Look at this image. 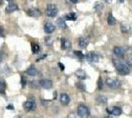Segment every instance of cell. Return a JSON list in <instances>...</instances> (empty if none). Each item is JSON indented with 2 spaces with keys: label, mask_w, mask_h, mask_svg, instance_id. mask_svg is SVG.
<instances>
[{
  "label": "cell",
  "mask_w": 132,
  "mask_h": 118,
  "mask_svg": "<svg viewBox=\"0 0 132 118\" xmlns=\"http://www.w3.org/2000/svg\"><path fill=\"white\" fill-rule=\"evenodd\" d=\"M116 69H117V71L121 74V75H127V74H129L130 72V67H129V65L127 64V63H124V62H118V63H116Z\"/></svg>",
  "instance_id": "obj_1"
},
{
  "label": "cell",
  "mask_w": 132,
  "mask_h": 118,
  "mask_svg": "<svg viewBox=\"0 0 132 118\" xmlns=\"http://www.w3.org/2000/svg\"><path fill=\"white\" fill-rule=\"evenodd\" d=\"M105 84L108 87H110V89H117V88H119L120 87V81L119 80H117V79H113V78H109L106 80V82H105Z\"/></svg>",
  "instance_id": "obj_2"
},
{
  "label": "cell",
  "mask_w": 132,
  "mask_h": 118,
  "mask_svg": "<svg viewBox=\"0 0 132 118\" xmlns=\"http://www.w3.org/2000/svg\"><path fill=\"white\" fill-rule=\"evenodd\" d=\"M57 7L54 4H48L46 7V15L48 17H55L57 15Z\"/></svg>",
  "instance_id": "obj_3"
},
{
  "label": "cell",
  "mask_w": 132,
  "mask_h": 118,
  "mask_svg": "<svg viewBox=\"0 0 132 118\" xmlns=\"http://www.w3.org/2000/svg\"><path fill=\"white\" fill-rule=\"evenodd\" d=\"M78 115L80 116V117H87L89 115V113H90V111H89V108L86 105H84V104H81V105H79L78 106Z\"/></svg>",
  "instance_id": "obj_4"
},
{
  "label": "cell",
  "mask_w": 132,
  "mask_h": 118,
  "mask_svg": "<svg viewBox=\"0 0 132 118\" xmlns=\"http://www.w3.org/2000/svg\"><path fill=\"white\" fill-rule=\"evenodd\" d=\"M39 85L44 89H50L52 88V81H50L48 79H43L39 82Z\"/></svg>",
  "instance_id": "obj_5"
},
{
  "label": "cell",
  "mask_w": 132,
  "mask_h": 118,
  "mask_svg": "<svg viewBox=\"0 0 132 118\" xmlns=\"http://www.w3.org/2000/svg\"><path fill=\"white\" fill-rule=\"evenodd\" d=\"M24 108L27 110V111H31V110H34L36 108V103L35 101H28L24 103Z\"/></svg>",
  "instance_id": "obj_6"
},
{
  "label": "cell",
  "mask_w": 132,
  "mask_h": 118,
  "mask_svg": "<svg viewBox=\"0 0 132 118\" xmlns=\"http://www.w3.org/2000/svg\"><path fill=\"white\" fill-rule=\"evenodd\" d=\"M44 30L46 34H51V33H53V32H54L55 26L53 25V24H51V23H46V24L44 25Z\"/></svg>",
  "instance_id": "obj_7"
},
{
  "label": "cell",
  "mask_w": 132,
  "mask_h": 118,
  "mask_svg": "<svg viewBox=\"0 0 132 118\" xmlns=\"http://www.w3.org/2000/svg\"><path fill=\"white\" fill-rule=\"evenodd\" d=\"M59 101L63 105H67L69 102H70V96H68L67 94H61L60 97H59Z\"/></svg>",
  "instance_id": "obj_8"
},
{
  "label": "cell",
  "mask_w": 132,
  "mask_h": 118,
  "mask_svg": "<svg viewBox=\"0 0 132 118\" xmlns=\"http://www.w3.org/2000/svg\"><path fill=\"white\" fill-rule=\"evenodd\" d=\"M86 57L89 62H97L99 60V55H97L95 52H90L86 55Z\"/></svg>",
  "instance_id": "obj_9"
},
{
  "label": "cell",
  "mask_w": 132,
  "mask_h": 118,
  "mask_svg": "<svg viewBox=\"0 0 132 118\" xmlns=\"http://www.w3.org/2000/svg\"><path fill=\"white\" fill-rule=\"evenodd\" d=\"M18 5H17L16 3H14V2H10L9 4H8V6L6 7V12L7 13H12V12L16 11V10H18Z\"/></svg>",
  "instance_id": "obj_10"
},
{
  "label": "cell",
  "mask_w": 132,
  "mask_h": 118,
  "mask_svg": "<svg viewBox=\"0 0 132 118\" xmlns=\"http://www.w3.org/2000/svg\"><path fill=\"white\" fill-rule=\"evenodd\" d=\"M88 43H89V39L87 38H80L79 40H78V45L81 47V48H85V47H87L88 46Z\"/></svg>",
  "instance_id": "obj_11"
},
{
  "label": "cell",
  "mask_w": 132,
  "mask_h": 118,
  "mask_svg": "<svg viewBox=\"0 0 132 118\" xmlns=\"http://www.w3.org/2000/svg\"><path fill=\"white\" fill-rule=\"evenodd\" d=\"M28 15L32 16V17H39L42 15V13L39 9H36V8H32V9H29L28 10Z\"/></svg>",
  "instance_id": "obj_12"
},
{
  "label": "cell",
  "mask_w": 132,
  "mask_h": 118,
  "mask_svg": "<svg viewBox=\"0 0 132 118\" xmlns=\"http://www.w3.org/2000/svg\"><path fill=\"white\" fill-rule=\"evenodd\" d=\"M113 53L116 54V56L122 57L123 54H124V49H123L122 47H120V46H116V47L113 48Z\"/></svg>",
  "instance_id": "obj_13"
},
{
  "label": "cell",
  "mask_w": 132,
  "mask_h": 118,
  "mask_svg": "<svg viewBox=\"0 0 132 118\" xmlns=\"http://www.w3.org/2000/svg\"><path fill=\"white\" fill-rule=\"evenodd\" d=\"M26 73H27L28 75H30V76H37V75H38V70L36 69L35 66H31V67H29L27 69Z\"/></svg>",
  "instance_id": "obj_14"
},
{
  "label": "cell",
  "mask_w": 132,
  "mask_h": 118,
  "mask_svg": "<svg viewBox=\"0 0 132 118\" xmlns=\"http://www.w3.org/2000/svg\"><path fill=\"white\" fill-rule=\"evenodd\" d=\"M61 47L63 48V49H67V48H70V46H71V43H70V41L69 40H67L65 39H61Z\"/></svg>",
  "instance_id": "obj_15"
},
{
  "label": "cell",
  "mask_w": 132,
  "mask_h": 118,
  "mask_svg": "<svg viewBox=\"0 0 132 118\" xmlns=\"http://www.w3.org/2000/svg\"><path fill=\"white\" fill-rule=\"evenodd\" d=\"M110 112V114H112V115H114V116H119L121 114V112H122V110H121L119 107H113Z\"/></svg>",
  "instance_id": "obj_16"
},
{
  "label": "cell",
  "mask_w": 132,
  "mask_h": 118,
  "mask_svg": "<svg viewBox=\"0 0 132 118\" xmlns=\"http://www.w3.org/2000/svg\"><path fill=\"white\" fill-rule=\"evenodd\" d=\"M5 90H6V83L4 80L0 79V94L4 95L5 94Z\"/></svg>",
  "instance_id": "obj_17"
},
{
  "label": "cell",
  "mask_w": 132,
  "mask_h": 118,
  "mask_svg": "<svg viewBox=\"0 0 132 118\" xmlns=\"http://www.w3.org/2000/svg\"><path fill=\"white\" fill-rule=\"evenodd\" d=\"M97 101L100 102V103L105 104V103H106V101H108V98H106V96H97Z\"/></svg>",
  "instance_id": "obj_18"
},
{
  "label": "cell",
  "mask_w": 132,
  "mask_h": 118,
  "mask_svg": "<svg viewBox=\"0 0 132 118\" xmlns=\"http://www.w3.org/2000/svg\"><path fill=\"white\" fill-rule=\"evenodd\" d=\"M57 25H58V27H59V28H61V29H66V28H67V26H66L64 20H63V19H61V18H59V19L57 20Z\"/></svg>",
  "instance_id": "obj_19"
},
{
  "label": "cell",
  "mask_w": 132,
  "mask_h": 118,
  "mask_svg": "<svg viewBox=\"0 0 132 118\" xmlns=\"http://www.w3.org/2000/svg\"><path fill=\"white\" fill-rule=\"evenodd\" d=\"M76 75H77L78 78L80 79H85L86 78V73H85V71H83V70H78L77 72H76Z\"/></svg>",
  "instance_id": "obj_20"
},
{
  "label": "cell",
  "mask_w": 132,
  "mask_h": 118,
  "mask_svg": "<svg viewBox=\"0 0 132 118\" xmlns=\"http://www.w3.org/2000/svg\"><path fill=\"white\" fill-rule=\"evenodd\" d=\"M65 18L67 19V20H70V21H74V20H76L77 16H76V14H75V13H69V14H67V15H66Z\"/></svg>",
  "instance_id": "obj_21"
},
{
  "label": "cell",
  "mask_w": 132,
  "mask_h": 118,
  "mask_svg": "<svg viewBox=\"0 0 132 118\" xmlns=\"http://www.w3.org/2000/svg\"><path fill=\"white\" fill-rule=\"evenodd\" d=\"M114 23H116V19H114V17L112 16V14H110L109 17H108V24L110 25V26H112Z\"/></svg>",
  "instance_id": "obj_22"
},
{
  "label": "cell",
  "mask_w": 132,
  "mask_h": 118,
  "mask_svg": "<svg viewBox=\"0 0 132 118\" xmlns=\"http://www.w3.org/2000/svg\"><path fill=\"white\" fill-rule=\"evenodd\" d=\"M39 45L38 44V43H33L32 44V50H33V52L34 53H38L39 51Z\"/></svg>",
  "instance_id": "obj_23"
},
{
  "label": "cell",
  "mask_w": 132,
  "mask_h": 118,
  "mask_svg": "<svg viewBox=\"0 0 132 118\" xmlns=\"http://www.w3.org/2000/svg\"><path fill=\"white\" fill-rule=\"evenodd\" d=\"M77 88L81 92H85L86 90V88H85V85L82 84V83H77Z\"/></svg>",
  "instance_id": "obj_24"
},
{
  "label": "cell",
  "mask_w": 132,
  "mask_h": 118,
  "mask_svg": "<svg viewBox=\"0 0 132 118\" xmlns=\"http://www.w3.org/2000/svg\"><path fill=\"white\" fill-rule=\"evenodd\" d=\"M102 7H103V4L101 2H97L95 5V9H96V11H100L102 9Z\"/></svg>",
  "instance_id": "obj_25"
},
{
  "label": "cell",
  "mask_w": 132,
  "mask_h": 118,
  "mask_svg": "<svg viewBox=\"0 0 132 118\" xmlns=\"http://www.w3.org/2000/svg\"><path fill=\"white\" fill-rule=\"evenodd\" d=\"M0 37H2V38L5 37V34H4V28H3V27H0Z\"/></svg>",
  "instance_id": "obj_26"
},
{
  "label": "cell",
  "mask_w": 132,
  "mask_h": 118,
  "mask_svg": "<svg viewBox=\"0 0 132 118\" xmlns=\"http://www.w3.org/2000/svg\"><path fill=\"white\" fill-rule=\"evenodd\" d=\"M69 118H81L78 114H75V113H71L70 115H69Z\"/></svg>",
  "instance_id": "obj_27"
},
{
  "label": "cell",
  "mask_w": 132,
  "mask_h": 118,
  "mask_svg": "<svg viewBox=\"0 0 132 118\" xmlns=\"http://www.w3.org/2000/svg\"><path fill=\"white\" fill-rule=\"evenodd\" d=\"M74 53H75V54H76V55H78V56L80 57V58H82V57H83L82 52H80V51H75V52H74Z\"/></svg>",
  "instance_id": "obj_28"
},
{
  "label": "cell",
  "mask_w": 132,
  "mask_h": 118,
  "mask_svg": "<svg viewBox=\"0 0 132 118\" xmlns=\"http://www.w3.org/2000/svg\"><path fill=\"white\" fill-rule=\"evenodd\" d=\"M21 83H22V86H23V87H25V86H26V79H25V78H22V80H21Z\"/></svg>",
  "instance_id": "obj_29"
},
{
  "label": "cell",
  "mask_w": 132,
  "mask_h": 118,
  "mask_svg": "<svg viewBox=\"0 0 132 118\" xmlns=\"http://www.w3.org/2000/svg\"><path fill=\"white\" fill-rule=\"evenodd\" d=\"M102 87H103V83H102V78L99 79V88L100 89H102Z\"/></svg>",
  "instance_id": "obj_30"
},
{
  "label": "cell",
  "mask_w": 132,
  "mask_h": 118,
  "mask_svg": "<svg viewBox=\"0 0 132 118\" xmlns=\"http://www.w3.org/2000/svg\"><path fill=\"white\" fill-rule=\"evenodd\" d=\"M2 60H3V52L0 51V63L2 62Z\"/></svg>",
  "instance_id": "obj_31"
},
{
  "label": "cell",
  "mask_w": 132,
  "mask_h": 118,
  "mask_svg": "<svg viewBox=\"0 0 132 118\" xmlns=\"http://www.w3.org/2000/svg\"><path fill=\"white\" fill-rule=\"evenodd\" d=\"M58 66L60 67L61 70H64V65H63L62 63H60V62H59V63H58Z\"/></svg>",
  "instance_id": "obj_32"
},
{
  "label": "cell",
  "mask_w": 132,
  "mask_h": 118,
  "mask_svg": "<svg viewBox=\"0 0 132 118\" xmlns=\"http://www.w3.org/2000/svg\"><path fill=\"white\" fill-rule=\"evenodd\" d=\"M7 109H14V107H13L12 104H9V105L7 106Z\"/></svg>",
  "instance_id": "obj_33"
},
{
  "label": "cell",
  "mask_w": 132,
  "mask_h": 118,
  "mask_svg": "<svg viewBox=\"0 0 132 118\" xmlns=\"http://www.w3.org/2000/svg\"><path fill=\"white\" fill-rule=\"evenodd\" d=\"M105 118H110V117H105Z\"/></svg>",
  "instance_id": "obj_34"
}]
</instances>
